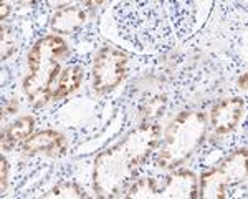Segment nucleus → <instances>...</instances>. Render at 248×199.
Segmentation results:
<instances>
[{
    "label": "nucleus",
    "mask_w": 248,
    "mask_h": 199,
    "mask_svg": "<svg viewBox=\"0 0 248 199\" xmlns=\"http://www.w3.org/2000/svg\"><path fill=\"white\" fill-rule=\"evenodd\" d=\"M243 108H245V101L242 98H232L225 101L218 103L214 110H212V126L217 134H225L230 130L237 126V123L242 118Z\"/></svg>",
    "instance_id": "39448f33"
},
{
    "label": "nucleus",
    "mask_w": 248,
    "mask_h": 199,
    "mask_svg": "<svg viewBox=\"0 0 248 199\" xmlns=\"http://www.w3.org/2000/svg\"><path fill=\"white\" fill-rule=\"evenodd\" d=\"M23 149L29 154L45 153L48 156H58L65 151V138L57 131H42V133H37L31 138L25 139Z\"/></svg>",
    "instance_id": "423d86ee"
},
{
    "label": "nucleus",
    "mask_w": 248,
    "mask_h": 199,
    "mask_svg": "<svg viewBox=\"0 0 248 199\" xmlns=\"http://www.w3.org/2000/svg\"><path fill=\"white\" fill-rule=\"evenodd\" d=\"M247 178V151H238L232 154L218 169H212L202 176L201 196L222 199L227 198V189Z\"/></svg>",
    "instance_id": "7ed1b4c3"
},
{
    "label": "nucleus",
    "mask_w": 248,
    "mask_h": 199,
    "mask_svg": "<svg viewBox=\"0 0 248 199\" xmlns=\"http://www.w3.org/2000/svg\"><path fill=\"white\" fill-rule=\"evenodd\" d=\"M66 45L57 35L42 38L29 55L30 75L25 80V91L35 106H42L55 97V82L60 73V62Z\"/></svg>",
    "instance_id": "f257e3e1"
},
{
    "label": "nucleus",
    "mask_w": 248,
    "mask_h": 199,
    "mask_svg": "<svg viewBox=\"0 0 248 199\" xmlns=\"http://www.w3.org/2000/svg\"><path fill=\"white\" fill-rule=\"evenodd\" d=\"M33 126H35L33 118H30V116L20 118L18 121H15L14 125L7 130V133L2 136V146L7 149H10V148H14V145H17V143L23 141V139H29L31 131H33Z\"/></svg>",
    "instance_id": "1a4fd4ad"
},
{
    "label": "nucleus",
    "mask_w": 248,
    "mask_h": 199,
    "mask_svg": "<svg viewBox=\"0 0 248 199\" xmlns=\"http://www.w3.org/2000/svg\"><path fill=\"white\" fill-rule=\"evenodd\" d=\"M205 134V116L202 113L184 111L172 121L157 165L161 168H177L201 145Z\"/></svg>",
    "instance_id": "f03ea898"
},
{
    "label": "nucleus",
    "mask_w": 248,
    "mask_h": 199,
    "mask_svg": "<svg viewBox=\"0 0 248 199\" xmlns=\"http://www.w3.org/2000/svg\"><path fill=\"white\" fill-rule=\"evenodd\" d=\"M86 20V12L81 7L77 5H68L65 9L58 10L51 20V29L58 33H71L83 25Z\"/></svg>",
    "instance_id": "6e6552de"
},
{
    "label": "nucleus",
    "mask_w": 248,
    "mask_h": 199,
    "mask_svg": "<svg viewBox=\"0 0 248 199\" xmlns=\"http://www.w3.org/2000/svg\"><path fill=\"white\" fill-rule=\"evenodd\" d=\"M14 50V33L5 25L2 27V58L5 60Z\"/></svg>",
    "instance_id": "f8f14e48"
},
{
    "label": "nucleus",
    "mask_w": 248,
    "mask_h": 199,
    "mask_svg": "<svg viewBox=\"0 0 248 199\" xmlns=\"http://www.w3.org/2000/svg\"><path fill=\"white\" fill-rule=\"evenodd\" d=\"M240 85H242V88H243V90L247 88V75H243V78H242V83H240Z\"/></svg>",
    "instance_id": "2eb2a0df"
},
{
    "label": "nucleus",
    "mask_w": 248,
    "mask_h": 199,
    "mask_svg": "<svg viewBox=\"0 0 248 199\" xmlns=\"http://www.w3.org/2000/svg\"><path fill=\"white\" fill-rule=\"evenodd\" d=\"M81 78H83L81 68H78V66H70V68H66L65 73L58 80L57 90H55V98L62 100L68 97V95H71L73 91H77L79 83H81Z\"/></svg>",
    "instance_id": "9d476101"
},
{
    "label": "nucleus",
    "mask_w": 248,
    "mask_h": 199,
    "mask_svg": "<svg viewBox=\"0 0 248 199\" xmlns=\"http://www.w3.org/2000/svg\"><path fill=\"white\" fill-rule=\"evenodd\" d=\"M0 169H2V191H5V186H7V161L2 158V166H0Z\"/></svg>",
    "instance_id": "ddd939ff"
},
{
    "label": "nucleus",
    "mask_w": 248,
    "mask_h": 199,
    "mask_svg": "<svg viewBox=\"0 0 248 199\" xmlns=\"http://www.w3.org/2000/svg\"><path fill=\"white\" fill-rule=\"evenodd\" d=\"M0 7H2V14H0V17L5 18V15L9 14V10H10V9H9V5H7V3H2Z\"/></svg>",
    "instance_id": "4468645a"
},
{
    "label": "nucleus",
    "mask_w": 248,
    "mask_h": 199,
    "mask_svg": "<svg viewBox=\"0 0 248 199\" xmlns=\"http://www.w3.org/2000/svg\"><path fill=\"white\" fill-rule=\"evenodd\" d=\"M48 196H55V198H83L85 194L79 191L77 184H71V182H62L57 188L51 191V194Z\"/></svg>",
    "instance_id": "9b49d317"
},
{
    "label": "nucleus",
    "mask_w": 248,
    "mask_h": 199,
    "mask_svg": "<svg viewBox=\"0 0 248 199\" xmlns=\"http://www.w3.org/2000/svg\"><path fill=\"white\" fill-rule=\"evenodd\" d=\"M159 193H166L169 198H195L197 196V184H195V178L192 173H175L172 176L166 178V184Z\"/></svg>",
    "instance_id": "0eeeda50"
},
{
    "label": "nucleus",
    "mask_w": 248,
    "mask_h": 199,
    "mask_svg": "<svg viewBox=\"0 0 248 199\" xmlns=\"http://www.w3.org/2000/svg\"><path fill=\"white\" fill-rule=\"evenodd\" d=\"M127 57L119 50L114 49H103L96 57L93 66L94 77V88L96 91H109L116 88L121 83L126 75Z\"/></svg>",
    "instance_id": "20e7f679"
}]
</instances>
